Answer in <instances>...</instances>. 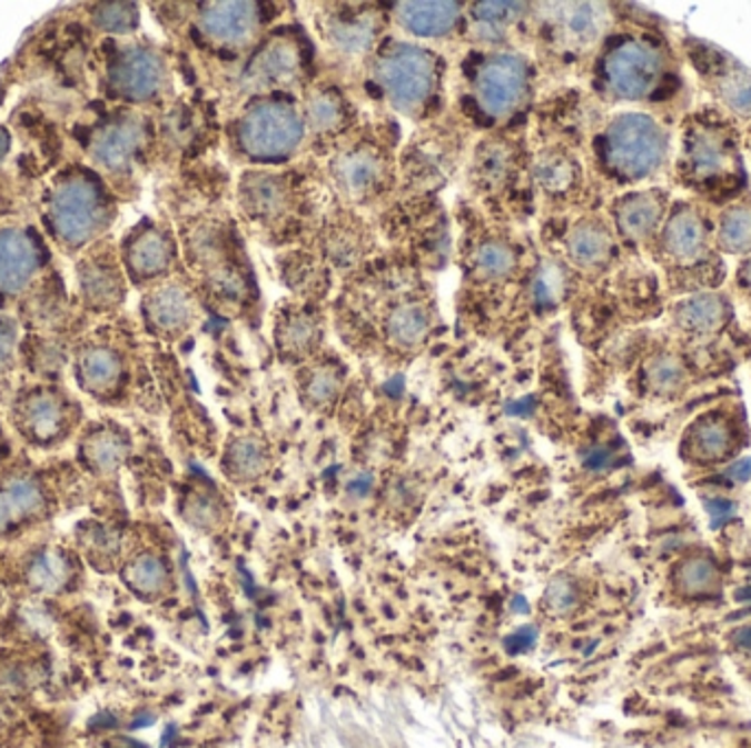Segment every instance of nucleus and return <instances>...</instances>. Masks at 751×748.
<instances>
[{
	"mask_svg": "<svg viewBox=\"0 0 751 748\" xmlns=\"http://www.w3.org/2000/svg\"><path fill=\"white\" fill-rule=\"evenodd\" d=\"M554 18L559 31L574 44H589L602 31V18L597 4H554Z\"/></svg>",
	"mask_w": 751,
	"mask_h": 748,
	"instance_id": "obj_23",
	"label": "nucleus"
},
{
	"mask_svg": "<svg viewBox=\"0 0 751 748\" xmlns=\"http://www.w3.org/2000/svg\"><path fill=\"white\" fill-rule=\"evenodd\" d=\"M7 150H9V134H7L4 128H0V161L4 159Z\"/></svg>",
	"mask_w": 751,
	"mask_h": 748,
	"instance_id": "obj_59",
	"label": "nucleus"
},
{
	"mask_svg": "<svg viewBox=\"0 0 751 748\" xmlns=\"http://www.w3.org/2000/svg\"><path fill=\"white\" fill-rule=\"evenodd\" d=\"M705 507H708L712 527L725 525V522L732 518V513H734V502H730V500L725 499L705 500Z\"/></svg>",
	"mask_w": 751,
	"mask_h": 748,
	"instance_id": "obj_49",
	"label": "nucleus"
},
{
	"mask_svg": "<svg viewBox=\"0 0 751 748\" xmlns=\"http://www.w3.org/2000/svg\"><path fill=\"white\" fill-rule=\"evenodd\" d=\"M739 277H741V283H743V288L748 290V292H751V257L741 266V272H739Z\"/></svg>",
	"mask_w": 751,
	"mask_h": 748,
	"instance_id": "obj_56",
	"label": "nucleus"
},
{
	"mask_svg": "<svg viewBox=\"0 0 751 748\" xmlns=\"http://www.w3.org/2000/svg\"><path fill=\"white\" fill-rule=\"evenodd\" d=\"M185 516L198 529H214L220 522V507L207 497H194L185 507Z\"/></svg>",
	"mask_w": 751,
	"mask_h": 748,
	"instance_id": "obj_40",
	"label": "nucleus"
},
{
	"mask_svg": "<svg viewBox=\"0 0 751 748\" xmlns=\"http://www.w3.org/2000/svg\"><path fill=\"white\" fill-rule=\"evenodd\" d=\"M95 22L99 29L110 33H128L139 22V11L135 4L128 2H110L99 4L95 11Z\"/></svg>",
	"mask_w": 751,
	"mask_h": 748,
	"instance_id": "obj_33",
	"label": "nucleus"
},
{
	"mask_svg": "<svg viewBox=\"0 0 751 748\" xmlns=\"http://www.w3.org/2000/svg\"><path fill=\"white\" fill-rule=\"evenodd\" d=\"M734 481H748L751 477V459H743L739 463H734L728 472Z\"/></svg>",
	"mask_w": 751,
	"mask_h": 748,
	"instance_id": "obj_55",
	"label": "nucleus"
},
{
	"mask_svg": "<svg viewBox=\"0 0 751 748\" xmlns=\"http://www.w3.org/2000/svg\"><path fill=\"white\" fill-rule=\"evenodd\" d=\"M505 171H507V152L503 148L493 146L480 154V173L486 180H501Z\"/></svg>",
	"mask_w": 751,
	"mask_h": 748,
	"instance_id": "obj_44",
	"label": "nucleus"
},
{
	"mask_svg": "<svg viewBox=\"0 0 751 748\" xmlns=\"http://www.w3.org/2000/svg\"><path fill=\"white\" fill-rule=\"evenodd\" d=\"M460 2H401L398 18L416 36L435 38L448 33L460 20Z\"/></svg>",
	"mask_w": 751,
	"mask_h": 748,
	"instance_id": "obj_17",
	"label": "nucleus"
},
{
	"mask_svg": "<svg viewBox=\"0 0 751 748\" xmlns=\"http://www.w3.org/2000/svg\"><path fill=\"white\" fill-rule=\"evenodd\" d=\"M381 178V163L376 157L367 152H356L343 159L338 169V180L349 193H365L369 191Z\"/></svg>",
	"mask_w": 751,
	"mask_h": 748,
	"instance_id": "obj_28",
	"label": "nucleus"
},
{
	"mask_svg": "<svg viewBox=\"0 0 751 748\" xmlns=\"http://www.w3.org/2000/svg\"><path fill=\"white\" fill-rule=\"evenodd\" d=\"M146 317L159 332H180L191 319V299L182 288L167 286L148 297Z\"/></svg>",
	"mask_w": 751,
	"mask_h": 748,
	"instance_id": "obj_18",
	"label": "nucleus"
},
{
	"mask_svg": "<svg viewBox=\"0 0 751 748\" xmlns=\"http://www.w3.org/2000/svg\"><path fill=\"white\" fill-rule=\"evenodd\" d=\"M708 245L710 236L703 216L694 207L674 209L662 233V247L668 257L690 266L708 257Z\"/></svg>",
	"mask_w": 751,
	"mask_h": 748,
	"instance_id": "obj_12",
	"label": "nucleus"
},
{
	"mask_svg": "<svg viewBox=\"0 0 751 748\" xmlns=\"http://www.w3.org/2000/svg\"><path fill=\"white\" fill-rule=\"evenodd\" d=\"M42 263V250L36 238L22 229L0 231V290L20 292Z\"/></svg>",
	"mask_w": 751,
	"mask_h": 748,
	"instance_id": "obj_11",
	"label": "nucleus"
},
{
	"mask_svg": "<svg viewBox=\"0 0 751 748\" xmlns=\"http://www.w3.org/2000/svg\"><path fill=\"white\" fill-rule=\"evenodd\" d=\"M268 466L266 446L253 437H240L227 452V470L231 477L250 481L257 479Z\"/></svg>",
	"mask_w": 751,
	"mask_h": 748,
	"instance_id": "obj_25",
	"label": "nucleus"
},
{
	"mask_svg": "<svg viewBox=\"0 0 751 748\" xmlns=\"http://www.w3.org/2000/svg\"><path fill=\"white\" fill-rule=\"evenodd\" d=\"M245 207L253 216H275L284 207V189L270 176H253L243 189Z\"/></svg>",
	"mask_w": 751,
	"mask_h": 748,
	"instance_id": "obj_27",
	"label": "nucleus"
},
{
	"mask_svg": "<svg viewBox=\"0 0 751 748\" xmlns=\"http://www.w3.org/2000/svg\"><path fill=\"white\" fill-rule=\"evenodd\" d=\"M712 578V569L705 562H692L685 571V582L690 586H705Z\"/></svg>",
	"mask_w": 751,
	"mask_h": 748,
	"instance_id": "obj_52",
	"label": "nucleus"
},
{
	"mask_svg": "<svg viewBox=\"0 0 751 748\" xmlns=\"http://www.w3.org/2000/svg\"><path fill=\"white\" fill-rule=\"evenodd\" d=\"M299 71V53L290 42H273L250 62L249 78L257 86L288 83Z\"/></svg>",
	"mask_w": 751,
	"mask_h": 748,
	"instance_id": "obj_19",
	"label": "nucleus"
},
{
	"mask_svg": "<svg viewBox=\"0 0 751 748\" xmlns=\"http://www.w3.org/2000/svg\"><path fill=\"white\" fill-rule=\"evenodd\" d=\"M144 143V126L135 117L110 119L90 146L92 161L108 171H126L137 159Z\"/></svg>",
	"mask_w": 751,
	"mask_h": 748,
	"instance_id": "obj_10",
	"label": "nucleus"
},
{
	"mask_svg": "<svg viewBox=\"0 0 751 748\" xmlns=\"http://www.w3.org/2000/svg\"><path fill=\"white\" fill-rule=\"evenodd\" d=\"M696 452L703 457H721L730 446V430L721 421H703L694 432Z\"/></svg>",
	"mask_w": 751,
	"mask_h": 748,
	"instance_id": "obj_36",
	"label": "nucleus"
},
{
	"mask_svg": "<svg viewBox=\"0 0 751 748\" xmlns=\"http://www.w3.org/2000/svg\"><path fill=\"white\" fill-rule=\"evenodd\" d=\"M257 22L259 13L253 2H211L202 11V29L225 44L247 42Z\"/></svg>",
	"mask_w": 751,
	"mask_h": 748,
	"instance_id": "obj_13",
	"label": "nucleus"
},
{
	"mask_svg": "<svg viewBox=\"0 0 751 748\" xmlns=\"http://www.w3.org/2000/svg\"><path fill=\"white\" fill-rule=\"evenodd\" d=\"M532 409H534V398H523V400H518V402L507 405L505 411H507V416L525 417L532 413Z\"/></svg>",
	"mask_w": 751,
	"mask_h": 748,
	"instance_id": "obj_54",
	"label": "nucleus"
},
{
	"mask_svg": "<svg viewBox=\"0 0 751 748\" xmlns=\"http://www.w3.org/2000/svg\"><path fill=\"white\" fill-rule=\"evenodd\" d=\"M676 323L688 332L708 333L719 330L728 319V303L719 295H694L674 310Z\"/></svg>",
	"mask_w": 751,
	"mask_h": 748,
	"instance_id": "obj_20",
	"label": "nucleus"
},
{
	"mask_svg": "<svg viewBox=\"0 0 751 748\" xmlns=\"http://www.w3.org/2000/svg\"><path fill=\"white\" fill-rule=\"evenodd\" d=\"M576 604V592L570 582H554L547 588V606L554 612H567Z\"/></svg>",
	"mask_w": 751,
	"mask_h": 748,
	"instance_id": "obj_46",
	"label": "nucleus"
},
{
	"mask_svg": "<svg viewBox=\"0 0 751 748\" xmlns=\"http://www.w3.org/2000/svg\"><path fill=\"white\" fill-rule=\"evenodd\" d=\"M739 644H741V646H745V648H751V628H748V630H741V632H739Z\"/></svg>",
	"mask_w": 751,
	"mask_h": 748,
	"instance_id": "obj_60",
	"label": "nucleus"
},
{
	"mask_svg": "<svg viewBox=\"0 0 751 748\" xmlns=\"http://www.w3.org/2000/svg\"><path fill=\"white\" fill-rule=\"evenodd\" d=\"M372 486H374L372 475L360 472V475H356L354 479H349L347 492H349V497H354V499H363V497H367V495L372 492Z\"/></svg>",
	"mask_w": 751,
	"mask_h": 748,
	"instance_id": "obj_51",
	"label": "nucleus"
},
{
	"mask_svg": "<svg viewBox=\"0 0 751 748\" xmlns=\"http://www.w3.org/2000/svg\"><path fill=\"white\" fill-rule=\"evenodd\" d=\"M664 213L666 200L660 191H638L620 202L615 216L620 231L629 240L644 242L658 231Z\"/></svg>",
	"mask_w": 751,
	"mask_h": 748,
	"instance_id": "obj_15",
	"label": "nucleus"
},
{
	"mask_svg": "<svg viewBox=\"0 0 751 748\" xmlns=\"http://www.w3.org/2000/svg\"><path fill=\"white\" fill-rule=\"evenodd\" d=\"M565 292V272L556 263H547L534 279V299L538 306H554Z\"/></svg>",
	"mask_w": 751,
	"mask_h": 748,
	"instance_id": "obj_35",
	"label": "nucleus"
},
{
	"mask_svg": "<svg viewBox=\"0 0 751 748\" xmlns=\"http://www.w3.org/2000/svg\"><path fill=\"white\" fill-rule=\"evenodd\" d=\"M666 134L649 114H620L604 137L606 163L626 180H640L658 171L666 161Z\"/></svg>",
	"mask_w": 751,
	"mask_h": 748,
	"instance_id": "obj_2",
	"label": "nucleus"
},
{
	"mask_svg": "<svg viewBox=\"0 0 751 748\" xmlns=\"http://www.w3.org/2000/svg\"><path fill=\"white\" fill-rule=\"evenodd\" d=\"M110 205L90 173L65 176L49 196L47 225L53 240L67 250L82 249L108 225Z\"/></svg>",
	"mask_w": 751,
	"mask_h": 748,
	"instance_id": "obj_1",
	"label": "nucleus"
},
{
	"mask_svg": "<svg viewBox=\"0 0 751 748\" xmlns=\"http://www.w3.org/2000/svg\"><path fill=\"white\" fill-rule=\"evenodd\" d=\"M567 247H570V255L576 263L597 266V263L609 259L613 242H611V236L604 227H600L595 222H583L572 231Z\"/></svg>",
	"mask_w": 751,
	"mask_h": 748,
	"instance_id": "obj_24",
	"label": "nucleus"
},
{
	"mask_svg": "<svg viewBox=\"0 0 751 748\" xmlns=\"http://www.w3.org/2000/svg\"><path fill=\"white\" fill-rule=\"evenodd\" d=\"M387 393H392V396H401L403 393V389H405V380H403V376H398V378H394L387 387Z\"/></svg>",
	"mask_w": 751,
	"mask_h": 748,
	"instance_id": "obj_57",
	"label": "nucleus"
},
{
	"mask_svg": "<svg viewBox=\"0 0 751 748\" xmlns=\"http://www.w3.org/2000/svg\"><path fill=\"white\" fill-rule=\"evenodd\" d=\"M304 126L299 114L279 101H266L250 110L240 126L245 152L259 161L288 157L302 141Z\"/></svg>",
	"mask_w": 751,
	"mask_h": 748,
	"instance_id": "obj_3",
	"label": "nucleus"
},
{
	"mask_svg": "<svg viewBox=\"0 0 751 748\" xmlns=\"http://www.w3.org/2000/svg\"><path fill=\"white\" fill-rule=\"evenodd\" d=\"M719 94L723 101L745 117H751V73L745 69H734L719 80Z\"/></svg>",
	"mask_w": 751,
	"mask_h": 748,
	"instance_id": "obj_32",
	"label": "nucleus"
},
{
	"mask_svg": "<svg viewBox=\"0 0 751 748\" xmlns=\"http://www.w3.org/2000/svg\"><path fill=\"white\" fill-rule=\"evenodd\" d=\"M521 9H525L521 2H480L475 4V16L497 29L503 22L518 18Z\"/></svg>",
	"mask_w": 751,
	"mask_h": 748,
	"instance_id": "obj_43",
	"label": "nucleus"
},
{
	"mask_svg": "<svg viewBox=\"0 0 751 748\" xmlns=\"http://www.w3.org/2000/svg\"><path fill=\"white\" fill-rule=\"evenodd\" d=\"M536 176H538V182L550 189V191H565L570 189V184L574 182L576 178V167L565 159V157H559V154H547L538 161L536 166Z\"/></svg>",
	"mask_w": 751,
	"mask_h": 748,
	"instance_id": "obj_34",
	"label": "nucleus"
},
{
	"mask_svg": "<svg viewBox=\"0 0 751 748\" xmlns=\"http://www.w3.org/2000/svg\"><path fill=\"white\" fill-rule=\"evenodd\" d=\"M340 103L333 94H319L310 103V121L317 130H333L340 121Z\"/></svg>",
	"mask_w": 751,
	"mask_h": 748,
	"instance_id": "obj_42",
	"label": "nucleus"
},
{
	"mask_svg": "<svg viewBox=\"0 0 751 748\" xmlns=\"http://www.w3.org/2000/svg\"><path fill=\"white\" fill-rule=\"evenodd\" d=\"M18 522H22V520H20L13 502L9 499L7 490L0 486V536L9 533Z\"/></svg>",
	"mask_w": 751,
	"mask_h": 748,
	"instance_id": "obj_48",
	"label": "nucleus"
},
{
	"mask_svg": "<svg viewBox=\"0 0 751 748\" xmlns=\"http://www.w3.org/2000/svg\"><path fill=\"white\" fill-rule=\"evenodd\" d=\"M477 268L486 277H505L514 266V255L505 245L488 242L477 250Z\"/></svg>",
	"mask_w": 751,
	"mask_h": 748,
	"instance_id": "obj_37",
	"label": "nucleus"
},
{
	"mask_svg": "<svg viewBox=\"0 0 751 748\" xmlns=\"http://www.w3.org/2000/svg\"><path fill=\"white\" fill-rule=\"evenodd\" d=\"M333 38L345 51H365L374 40V31L365 22H336L333 24Z\"/></svg>",
	"mask_w": 751,
	"mask_h": 748,
	"instance_id": "obj_38",
	"label": "nucleus"
},
{
	"mask_svg": "<svg viewBox=\"0 0 751 748\" xmlns=\"http://www.w3.org/2000/svg\"><path fill=\"white\" fill-rule=\"evenodd\" d=\"M679 378H681V369H679V365L674 360L662 358V360L655 362V367H653V380L660 387H672V385L679 382Z\"/></svg>",
	"mask_w": 751,
	"mask_h": 748,
	"instance_id": "obj_47",
	"label": "nucleus"
},
{
	"mask_svg": "<svg viewBox=\"0 0 751 748\" xmlns=\"http://www.w3.org/2000/svg\"><path fill=\"white\" fill-rule=\"evenodd\" d=\"M126 580L141 595H159L167 586L166 565L157 556H139L128 567Z\"/></svg>",
	"mask_w": 751,
	"mask_h": 748,
	"instance_id": "obj_31",
	"label": "nucleus"
},
{
	"mask_svg": "<svg viewBox=\"0 0 751 748\" xmlns=\"http://www.w3.org/2000/svg\"><path fill=\"white\" fill-rule=\"evenodd\" d=\"M126 259H128V266L135 272V277L150 279V277H157V275L167 270L169 259H171V249H169V242H167L164 233H159L155 229H148L130 242Z\"/></svg>",
	"mask_w": 751,
	"mask_h": 748,
	"instance_id": "obj_21",
	"label": "nucleus"
},
{
	"mask_svg": "<svg viewBox=\"0 0 751 748\" xmlns=\"http://www.w3.org/2000/svg\"><path fill=\"white\" fill-rule=\"evenodd\" d=\"M376 76L398 110L414 112L435 86V60L417 47L401 44L381 58Z\"/></svg>",
	"mask_w": 751,
	"mask_h": 748,
	"instance_id": "obj_4",
	"label": "nucleus"
},
{
	"mask_svg": "<svg viewBox=\"0 0 751 748\" xmlns=\"http://www.w3.org/2000/svg\"><path fill=\"white\" fill-rule=\"evenodd\" d=\"M512 610L516 612V615H527L530 612V606H527V601H525V597H514L512 599Z\"/></svg>",
	"mask_w": 751,
	"mask_h": 748,
	"instance_id": "obj_58",
	"label": "nucleus"
},
{
	"mask_svg": "<svg viewBox=\"0 0 751 748\" xmlns=\"http://www.w3.org/2000/svg\"><path fill=\"white\" fill-rule=\"evenodd\" d=\"M128 455V441L119 430L99 428L83 439L82 457L86 466L97 472H112Z\"/></svg>",
	"mask_w": 751,
	"mask_h": 748,
	"instance_id": "obj_22",
	"label": "nucleus"
},
{
	"mask_svg": "<svg viewBox=\"0 0 751 748\" xmlns=\"http://www.w3.org/2000/svg\"><path fill=\"white\" fill-rule=\"evenodd\" d=\"M71 567H69V558L62 556L60 551H45L40 553L29 571L31 584L38 590H60L67 580H69Z\"/></svg>",
	"mask_w": 751,
	"mask_h": 748,
	"instance_id": "obj_30",
	"label": "nucleus"
},
{
	"mask_svg": "<svg viewBox=\"0 0 751 748\" xmlns=\"http://www.w3.org/2000/svg\"><path fill=\"white\" fill-rule=\"evenodd\" d=\"M73 423L71 402L56 389H33L20 398L16 407V426L38 446H53L62 441Z\"/></svg>",
	"mask_w": 751,
	"mask_h": 748,
	"instance_id": "obj_7",
	"label": "nucleus"
},
{
	"mask_svg": "<svg viewBox=\"0 0 751 748\" xmlns=\"http://www.w3.org/2000/svg\"><path fill=\"white\" fill-rule=\"evenodd\" d=\"M315 332H317L315 323L308 317H295L286 323V328L281 332V342L288 351L302 353L313 345Z\"/></svg>",
	"mask_w": 751,
	"mask_h": 748,
	"instance_id": "obj_39",
	"label": "nucleus"
},
{
	"mask_svg": "<svg viewBox=\"0 0 751 748\" xmlns=\"http://www.w3.org/2000/svg\"><path fill=\"white\" fill-rule=\"evenodd\" d=\"M13 347H16V330L13 323L0 319V367L7 365L13 356Z\"/></svg>",
	"mask_w": 751,
	"mask_h": 748,
	"instance_id": "obj_50",
	"label": "nucleus"
},
{
	"mask_svg": "<svg viewBox=\"0 0 751 748\" xmlns=\"http://www.w3.org/2000/svg\"><path fill=\"white\" fill-rule=\"evenodd\" d=\"M527 67L518 56H495L488 60L477 80L480 103L495 117L512 112L525 94Z\"/></svg>",
	"mask_w": 751,
	"mask_h": 748,
	"instance_id": "obj_8",
	"label": "nucleus"
},
{
	"mask_svg": "<svg viewBox=\"0 0 751 748\" xmlns=\"http://www.w3.org/2000/svg\"><path fill=\"white\" fill-rule=\"evenodd\" d=\"M536 628L532 626H521L518 630H514L510 637H505L503 648L507 655L516 657V655H525L536 646Z\"/></svg>",
	"mask_w": 751,
	"mask_h": 748,
	"instance_id": "obj_45",
	"label": "nucleus"
},
{
	"mask_svg": "<svg viewBox=\"0 0 751 748\" xmlns=\"http://www.w3.org/2000/svg\"><path fill=\"white\" fill-rule=\"evenodd\" d=\"M719 247L725 252H751V205H732L719 222Z\"/></svg>",
	"mask_w": 751,
	"mask_h": 748,
	"instance_id": "obj_26",
	"label": "nucleus"
},
{
	"mask_svg": "<svg viewBox=\"0 0 751 748\" xmlns=\"http://www.w3.org/2000/svg\"><path fill=\"white\" fill-rule=\"evenodd\" d=\"M662 58L655 47L640 40H629L615 47L604 62V78L611 92L620 99L646 97L660 78Z\"/></svg>",
	"mask_w": 751,
	"mask_h": 748,
	"instance_id": "obj_6",
	"label": "nucleus"
},
{
	"mask_svg": "<svg viewBox=\"0 0 751 748\" xmlns=\"http://www.w3.org/2000/svg\"><path fill=\"white\" fill-rule=\"evenodd\" d=\"M83 301L92 308H112L123 301V277L119 268L101 257L88 255L78 266Z\"/></svg>",
	"mask_w": 751,
	"mask_h": 748,
	"instance_id": "obj_14",
	"label": "nucleus"
},
{
	"mask_svg": "<svg viewBox=\"0 0 751 748\" xmlns=\"http://www.w3.org/2000/svg\"><path fill=\"white\" fill-rule=\"evenodd\" d=\"M166 80L164 62L159 56L144 47H130L117 56L110 64L112 88L132 101L152 99Z\"/></svg>",
	"mask_w": 751,
	"mask_h": 748,
	"instance_id": "obj_9",
	"label": "nucleus"
},
{
	"mask_svg": "<svg viewBox=\"0 0 751 748\" xmlns=\"http://www.w3.org/2000/svg\"><path fill=\"white\" fill-rule=\"evenodd\" d=\"M609 461H611V455H609V450H604V448H595V450H591V452L586 455V459H584V466H586L589 470H602L604 466H609Z\"/></svg>",
	"mask_w": 751,
	"mask_h": 748,
	"instance_id": "obj_53",
	"label": "nucleus"
},
{
	"mask_svg": "<svg viewBox=\"0 0 751 748\" xmlns=\"http://www.w3.org/2000/svg\"><path fill=\"white\" fill-rule=\"evenodd\" d=\"M428 332V315L422 306H403L389 319V336L401 347H416Z\"/></svg>",
	"mask_w": 751,
	"mask_h": 748,
	"instance_id": "obj_29",
	"label": "nucleus"
},
{
	"mask_svg": "<svg viewBox=\"0 0 751 748\" xmlns=\"http://www.w3.org/2000/svg\"><path fill=\"white\" fill-rule=\"evenodd\" d=\"M123 365L119 353L108 345H88L78 358V378L92 396L112 393L121 380Z\"/></svg>",
	"mask_w": 751,
	"mask_h": 748,
	"instance_id": "obj_16",
	"label": "nucleus"
},
{
	"mask_svg": "<svg viewBox=\"0 0 751 748\" xmlns=\"http://www.w3.org/2000/svg\"><path fill=\"white\" fill-rule=\"evenodd\" d=\"M336 391H338V376H336L334 369H317L308 378L306 393H308L310 402H315V405L330 402L336 396Z\"/></svg>",
	"mask_w": 751,
	"mask_h": 748,
	"instance_id": "obj_41",
	"label": "nucleus"
},
{
	"mask_svg": "<svg viewBox=\"0 0 751 748\" xmlns=\"http://www.w3.org/2000/svg\"><path fill=\"white\" fill-rule=\"evenodd\" d=\"M737 146L732 137L708 121L690 128L683 139V166L696 184H721L734 169Z\"/></svg>",
	"mask_w": 751,
	"mask_h": 748,
	"instance_id": "obj_5",
	"label": "nucleus"
}]
</instances>
